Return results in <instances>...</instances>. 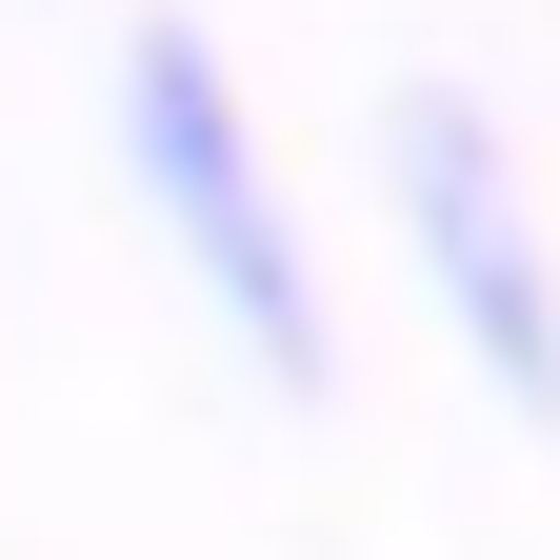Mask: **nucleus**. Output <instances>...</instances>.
Listing matches in <instances>:
<instances>
[{"label":"nucleus","instance_id":"f03ea898","mask_svg":"<svg viewBox=\"0 0 560 560\" xmlns=\"http://www.w3.org/2000/svg\"><path fill=\"white\" fill-rule=\"evenodd\" d=\"M381 221L420 260V301L521 420H560V221H540V161L501 140V101L460 81H400L381 101Z\"/></svg>","mask_w":560,"mask_h":560},{"label":"nucleus","instance_id":"f257e3e1","mask_svg":"<svg viewBox=\"0 0 560 560\" xmlns=\"http://www.w3.org/2000/svg\"><path fill=\"white\" fill-rule=\"evenodd\" d=\"M101 120H120V200H140V241L200 280V320H221L280 400H320V381H340V301H320V221H301V161H280L241 40L180 21V0H140Z\"/></svg>","mask_w":560,"mask_h":560}]
</instances>
